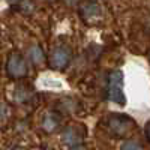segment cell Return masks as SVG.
I'll return each instance as SVG.
<instances>
[{"label":"cell","mask_w":150,"mask_h":150,"mask_svg":"<svg viewBox=\"0 0 150 150\" xmlns=\"http://www.w3.org/2000/svg\"><path fill=\"white\" fill-rule=\"evenodd\" d=\"M108 98L111 102L125 105L126 104V96L123 92V72L122 71H112L108 77Z\"/></svg>","instance_id":"1"},{"label":"cell","mask_w":150,"mask_h":150,"mask_svg":"<svg viewBox=\"0 0 150 150\" xmlns=\"http://www.w3.org/2000/svg\"><path fill=\"white\" fill-rule=\"evenodd\" d=\"M26 72H27V65L24 59L17 53L11 54L8 60V74L14 78H21L26 75Z\"/></svg>","instance_id":"2"},{"label":"cell","mask_w":150,"mask_h":150,"mask_svg":"<svg viewBox=\"0 0 150 150\" xmlns=\"http://www.w3.org/2000/svg\"><path fill=\"white\" fill-rule=\"evenodd\" d=\"M110 128L111 131L117 134V135H125L128 131H131L134 128V120L131 117H126V116H111L110 119Z\"/></svg>","instance_id":"3"},{"label":"cell","mask_w":150,"mask_h":150,"mask_svg":"<svg viewBox=\"0 0 150 150\" xmlns=\"http://www.w3.org/2000/svg\"><path fill=\"white\" fill-rule=\"evenodd\" d=\"M71 60V51L68 48H56L51 54V66L54 69H63Z\"/></svg>","instance_id":"4"},{"label":"cell","mask_w":150,"mask_h":150,"mask_svg":"<svg viewBox=\"0 0 150 150\" xmlns=\"http://www.w3.org/2000/svg\"><path fill=\"white\" fill-rule=\"evenodd\" d=\"M62 141H63V144L72 147V146H77L83 141V135L80 134V129L78 128H68L63 131V134H62Z\"/></svg>","instance_id":"5"},{"label":"cell","mask_w":150,"mask_h":150,"mask_svg":"<svg viewBox=\"0 0 150 150\" xmlns=\"http://www.w3.org/2000/svg\"><path fill=\"white\" fill-rule=\"evenodd\" d=\"M59 125H60V117L53 114V112H48V114L44 117V122H42V128L44 131L47 132H53L59 128Z\"/></svg>","instance_id":"6"},{"label":"cell","mask_w":150,"mask_h":150,"mask_svg":"<svg viewBox=\"0 0 150 150\" xmlns=\"http://www.w3.org/2000/svg\"><path fill=\"white\" fill-rule=\"evenodd\" d=\"M30 59H32V62L35 65H41L42 63L44 62V53H42L41 47L35 45V47L30 48Z\"/></svg>","instance_id":"7"},{"label":"cell","mask_w":150,"mask_h":150,"mask_svg":"<svg viewBox=\"0 0 150 150\" xmlns=\"http://www.w3.org/2000/svg\"><path fill=\"white\" fill-rule=\"evenodd\" d=\"M122 150H144V149L140 143H137V141H126V143H123Z\"/></svg>","instance_id":"8"},{"label":"cell","mask_w":150,"mask_h":150,"mask_svg":"<svg viewBox=\"0 0 150 150\" xmlns=\"http://www.w3.org/2000/svg\"><path fill=\"white\" fill-rule=\"evenodd\" d=\"M99 12H101V11H99V6L96 3H89L84 8V14L86 15H98Z\"/></svg>","instance_id":"9"},{"label":"cell","mask_w":150,"mask_h":150,"mask_svg":"<svg viewBox=\"0 0 150 150\" xmlns=\"http://www.w3.org/2000/svg\"><path fill=\"white\" fill-rule=\"evenodd\" d=\"M9 108L5 105V104H2V102H0V122H2V120H5L6 119V116H8V111Z\"/></svg>","instance_id":"10"},{"label":"cell","mask_w":150,"mask_h":150,"mask_svg":"<svg viewBox=\"0 0 150 150\" xmlns=\"http://www.w3.org/2000/svg\"><path fill=\"white\" fill-rule=\"evenodd\" d=\"M44 83L45 84H51L50 87H57V89H62V83L60 81H48V80H45Z\"/></svg>","instance_id":"11"},{"label":"cell","mask_w":150,"mask_h":150,"mask_svg":"<svg viewBox=\"0 0 150 150\" xmlns=\"http://www.w3.org/2000/svg\"><path fill=\"white\" fill-rule=\"evenodd\" d=\"M78 2H80V0H65V3H66V5H69V6H75Z\"/></svg>","instance_id":"12"},{"label":"cell","mask_w":150,"mask_h":150,"mask_svg":"<svg viewBox=\"0 0 150 150\" xmlns=\"http://www.w3.org/2000/svg\"><path fill=\"white\" fill-rule=\"evenodd\" d=\"M69 150H87L84 146H80V144H77V146H72Z\"/></svg>","instance_id":"13"},{"label":"cell","mask_w":150,"mask_h":150,"mask_svg":"<svg viewBox=\"0 0 150 150\" xmlns=\"http://www.w3.org/2000/svg\"><path fill=\"white\" fill-rule=\"evenodd\" d=\"M6 2H9L11 5H18V3L23 2V0H6Z\"/></svg>","instance_id":"14"},{"label":"cell","mask_w":150,"mask_h":150,"mask_svg":"<svg viewBox=\"0 0 150 150\" xmlns=\"http://www.w3.org/2000/svg\"><path fill=\"white\" fill-rule=\"evenodd\" d=\"M146 140L149 141V123L146 125Z\"/></svg>","instance_id":"15"},{"label":"cell","mask_w":150,"mask_h":150,"mask_svg":"<svg viewBox=\"0 0 150 150\" xmlns=\"http://www.w3.org/2000/svg\"><path fill=\"white\" fill-rule=\"evenodd\" d=\"M48 2H54V0H48Z\"/></svg>","instance_id":"16"},{"label":"cell","mask_w":150,"mask_h":150,"mask_svg":"<svg viewBox=\"0 0 150 150\" xmlns=\"http://www.w3.org/2000/svg\"><path fill=\"white\" fill-rule=\"evenodd\" d=\"M47 150H51V149H47Z\"/></svg>","instance_id":"17"}]
</instances>
